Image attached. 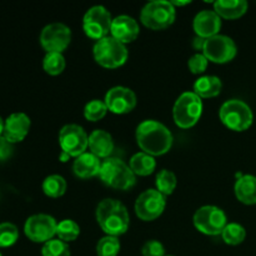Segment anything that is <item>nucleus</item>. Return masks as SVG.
Segmentation results:
<instances>
[{"mask_svg":"<svg viewBox=\"0 0 256 256\" xmlns=\"http://www.w3.org/2000/svg\"><path fill=\"white\" fill-rule=\"evenodd\" d=\"M172 132L156 120H144L136 128V142L140 149L152 156L164 155L172 149Z\"/></svg>","mask_w":256,"mask_h":256,"instance_id":"obj_1","label":"nucleus"},{"mask_svg":"<svg viewBox=\"0 0 256 256\" xmlns=\"http://www.w3.org/2000/svg\"><path fill=\"white\" fill-rule=\"evenodd\" d=\"M96 220L102 232L110 236H120L129 229L130 216L122 202L104 199L96 208Z\"/></svg>","mask_w":256,"mask_h":256,"instance_id":"obj_2","label":"nucleus"},{"mask_svg":"<svg viewBox=\"0 0 256 256\" xmlns=\"http://www.w3.org/2000/svg\"><path fill=\"white\" fill-rule=\"evenodd\" d=\"M99 176L105 185L116 190H129L136 182L129 165L116 158H109L102 162Z\"/></svg>","mask_w":256,"mask_h":256,"instance_id":"obj_3","label":"nucleus"},{"mask_svg":"<svg viewBox=\"0 0 256 256\" xmlns=\"http://www.w3.org/2000/svg\"><path fill=\"white\" fill-rule=\"evenodd\" d=\"M202 114V100L194 92H185L174 104L172 116L175 124L182 129L192 128Z\"/></svg>","mask_w":256,"mask_h":256,"instance_id":"obj_4","label":"nucleus"},{"mask_svg":"<svg viewBox=\"0 0 256 256\" xmlns=\"http://www.w3.org/2000/svg\"><path fill=\"white\" fill-rule=\"evenodd\" d=\"M92 54H94L95 62L102 68L116 69L125 64L129 52L122 42H118L112 36H106L95 42Z\"/></svg>","mask_w":256,"mask_h":256,"instance_id":"obj_5","label":"nucleus"},{"mask_svg":"<svg viewBox=\"0 0 256 256\" xmlns=\"http://www.w3.org/2000/svg\"><path fill=\"white\" fill-rule=\"evenodd\" d=\"M219 115L222 124L234 132H244L249 129L254 120V115L249 105L239 99L225 102L220 108Z\"/></svg>","mask_w":256,"mask_h":256,"instance_id":"obj_6","label":"nucleus"},{"mask_svg":"<svg viewBox=\"0 0 256 256\" xmlns=\"http://www.w3.org/2000/svg\"><path fill=\"white\" fill-rule=\"evenodd\" d=\"M176 10L166 0L150 2L142 8L140 20L146 28L152 30H162L169 28L175 22Z\"/></svg>","mask_w":256,"mask_h":256,"instance_id":"obj_7","label":"nucleus"},{"mask_svg":"<svg viewBox=\"0 0 256 256\" xmlns=\"http://www.w3.org/2000/svg\"><path fill=\"white\" fill-rule=\"evenodd\" d=\"M194 225L202 234L215 236L222 234L228 225L226 214L220 208L205 205L198 209L194 214Z\"/></svg>","mask_w":256,"mask_h":256,"instance_id":"obj_8","label":"nucleus"},{"mask_svg":"<svg viewBox=\"0 0 256 256\" xmlns=\"http://www.w3.org/2000/svg\"><path fill=\"white\" fill-rule=\"evenodd\" d=\"M112 14L106 8L102 5H95L90 8L82 19V29L89 38L95 40H102L108 36L112 30Z\"/></svg>","mask_w":256,"mask_h":256,"instance_id":"obj_9","label":"nucleus"},{"mask_svg":"<svg viewBox=\"0 0 256 256\" xmlns=\"http://www.w3.org/2000/svg\"><path fill=\"white\" fill-rule=\"evenodd\" d=\"M166 196L156 189L145 190L135 202V214L142 222H152L164 212Z\"/></svg>","mask_w":256,"mask_h":256,"instance_id":"obj_10","label":"nucleus"},{"mask_svg":"<svg viewBox=\"0 0 256 256\" xmlns=\"http://www.w3.org/2000/svg\"><path fill=\"white\" fill-rule=\"evenodd\" d=\"M59 144L62 152L70 156L78 158L84 154L89 146V136L80 125L68 124L60 130Z\"/></svg>","mask_w":256,"mask_h":256,"instance_id":"obj_11","label":"nucleus"},{"mask_svg":"<svg viewBox=\"0 0 256 256\" xmlns=\"http://www.w3.org/2000/svg\"><path fill=\"white\" fill-rule=\"evenodd\" d=\"M236 44L232 38L226 35H215V36L206 39L202 49V54L206 56L209 62L216 64H225L232 62L236 55Z\"/></svg>","mask_w":256,"mask_h":256,"instance_id":"obj_12","label":"nucleus"},{"mask_svg":"<svg viewBox=\"0 0 256 256\" xmlns=\"http://www.w3.org/2000/svg\"><path fill=\"white\" fill-rule=\"evenodd\" d=\"M58 222L50 215L36 214L28 218L24 225V232L34 242H48L56 235Z\"/></svg>","mask_w":256,"mask_h":256,"instance_id":"obj_13","label":"nucleus"},{"mask_svg":"<svg viewBox=\"0 0 256 256\" xmlns=\"http://www.w3.org/2000/svg\"><path fill=\"white\" fill-rule=\"evenodd\" d=\"M72 42V30L62 22L46 25L40 34V44L46 52L62 54Z\"/></svg>","mask_w":256,"mask_h":256,"instance_id":"obj_14","label":"nucleus"},{"mask_svg":"<svg viewBox=\"0 0 256 256\" xmlns=\"http://www.w3.org/2000/svg\"><path fill=\"white\" fill-rule=\"evenodd\" d=\"M105 104L114 114H128L136 106V95L129 88L114 86L105 95Z\"/></svg>","mask_w":256,"mask_h":256,"instance_id":"obj_15","label":"nucleus"},{"mask_svg":"<svg viewBox=\"0 0 256 256\" xmlns=\"http://www.w3.org/2000/svg\"><path fill=\"white\" fill-rule=\"evenodd\" d=\"M112 36L122 44L132 42L139 36L140 28L136 20L129 15H119L112 19Z\"/></svg>","mask_w":256,"mask_h":256,"instance_id":"obj_16","label":"nucleus"},{"mask_svg":"<svg viewBox=\"0 0 256 256\" xmlns=\"http://www.w3.org/2000/svg\"><path fill=\"white\" fill-rule=\"evenodd\" d=\"M196 36L209 39L219 34L222 28V18L214 10H202L198 12L192 22Z\"/></svg>","mask_w":256,"mask_h":256,"instance_id":"obj_17","label":"nucleus"},{"mask_svg":"<svg viewBox=\"0 0 256 256\" xmlns=\"http://www.w3.org/2000/svg\"><path fill=\"white\" fill-rule=\"evenodd\" d=\"M30 118L24 112H14L5 120L4 136L12 144L20 142L26 138L30 130Z\"/></svg>","mask_w":256,"mask_h":256,"instance_id":"obj_18","label":"nucleus"},{"mask_svg":"<svg viewBox=\"0 0 256 256\" xmlns=\"http://www.w3.org/2000/svg\"><path fill=\"white\" fill-rule=\"evenodd\" d=\"M102 162L92 152H84L75 159L72 172L80 179H90L99 175Z\"/></svg>","mask_w":256,"mask_h":256,"instance_id":"obj_19","label":"nucleus"},{"mask_svg":"<svg viewBox=\"0 0 256 256\" xmlns=\"http://www.w3.org/2000/svg\"><path fill=\"white\" fill-rule=\"evenodd\" d=\"M90 152L100 158H108L114 150V140L112 135L105 130H94L89 135Z\"/></svg>","mask_w":256,"mask_h":256,"instance_id":"obj_20","label":"nucleus"},{"mask_svg":"<svg viewBox=\"0 0 256 256\" xmlns=\"http://www.w3.org/2000/svg\"><path fill=\"white\" fill-rule=\"evenodd\" d=\"M235 195L242 204H256V176L242 175L235 182Z\"/></svg>","mask_w":256,"mask_h":256,"instance_id":"obj_21","label":"nucleus"},{"mask_svg":"<svg viewBox=\"0 0 256 256\" xmlns=\"http://www.w3.org/2000/svg\"><path fill=\"white\" fill-rule=\"evenodd\" d=\"M246 0H218L214 2V12L224 19H238L248 10Z\"/></svg>","mask_w":256,"mask_h":256,"instance_id":"obj_22","label":"nucleus"},{"mask_svg":"<svg viewBox=\"0 0 256 256\" xmlns=\"http://www.w3.org/2000/svg\"><path fill=\"white\" fill-rule=\"evenodd\" d=\"M222 80L214 75L202 76L194 82V92L200 98H215L222 92Z\"/></svg>","mask_w":256,"mask_h":256,"instance_id":"obj_23","label":"nucleus"},{"mask_svg":"<svg viewBox=\"0 0 256 256\" xmlns=\"http://www.w3.org/2000/svg\"><path fill=\"white\" fill-rule=\"evenodd\" d=\"M129 166L135 175L148 176V175L154 172L155 168H156V162H155L154 156L142 152L132 155V159H130Z\"/></svg>","mask_w":256,"mask_h":256,"instance_id":"obj_24","label":"nucleus"},{"mask_svg":"<svg viewBox=\"0 0 256 256\" xmlns=\"http://www.w3.org/2000/svg\"><path fill=\"white\" fill-rule=\"evenodd\" d=\"M42 192L49 198H60L66 192V182L60 175H49L42 182Z\"/></svg>","mask_w":256,"mask_h":256,"instance_id":"obj_25","label":"nucleus"},{"mask_svg":"<svg viewBox=\"0 0 256 256\" xmlns=\"http://www.w3.org/2000/svg\"><path fill=\"white\" fill-rule=\"evenodd\" d=\"M222 240L226 242L228 245H239L246 238V230L244 229V226L238 222H229V224L225 226V229L222 232Z\"/></svg>","mask_w":256,"mask_h":256,"instance_id":"obj_26","label":"nucleus"},{"mask_svg":"<svg viewBox=\"0 0 256 256\" xmlns=\"http://www.w3.org/2000/svg\"><path fill=\"white\" fill-rule=\"evenodd\" d=\"M155 184H156L158 192H162L165 196H168V195H172L174 192L175 188H176V176L170 170L162 169L156 175V182H155Z\"/></svg>","mask_w":256,"mask_h":256,"instance_id":"obj_27","label":"nucleus"},{"mask_svg":"<svg viewBox=\"0 0 256 256\" xmlns=\"http://www.w3.org/2000/svg\"><path fill=\"white\" fill-rule=\"evenodd\" d=\"M58 239L65 242H74L80 235V226L72 219H65L58 224L56 228Z\"/></svg>","mask_w":256,"mask_h":256,"instance_id":"obj_28","label":"nucleus"},{"mask_svg":"<svg viewBox=\"0 0 256 256\" xmlns=\"http://www.w3.org/2000/svg\"><path fill=\"white\" fill-rule=\"evenodd\" d=\"M42 68L49 75H59L65 69V58L60 52H46L42 60Z\"/></svg>","mask_w":256,"mask_h":256,"instance_id":"obj_29","label":"nucleus"},{"mask_svg":"<svg viewBox=\"0 0 256 256\" xmlns=\"http://www.w3.org/2000/svg\"><path fill=\"white\" fill-rule=\"evenodd\" d=\"M120 252V242L116 236L102 238L96 244L98 256H118Z\"/></svg>","mask_w":256,"mask_h":256,"instance_id":"obj_30","label":"nucleus"},{"mask_svg":"<svg viewBox=\"0 0 256 256\" xmlns=\"http://www.w3.org/2000/svg\"><path fill=\"white\" fill-rule=\"evenodd\" d=\"M108 106L105 102L94 99L88 102L84 108V116L89 122H99L106 115Z\"/></svg>","mask_w":256,"mask_h":256,"instance_id":"obj_31","label":"nucleus"},{"mask_svg":"<svg viewBox=\"0 0 256 256\" xmlns=\"http://www.w3.org/2000/svg\"><path fill=\"white\" fill-rule=\"evenodd\" d=\"M42 256H70V248L68 242L60 239H52L42 245Z\"/></svg>","mask_w":256,"mask_h":256,"instance_id":"obj_32","label":"nucleus"},{"mask_svg":"<svg viewBox=\"0 0 256 256\" xmlns=\"http://www.w3.org/2000/svg\"><path fill=\"white\" fill-rule=\"evenodd\" d=\"M19 239V230L12 222L0 224V248H10Z\"/></svg>","mask_w":256,"mask_h":256,"instance_id":"obj_33","label":"nucleus"},{"mask_svg":"<svg viewBox=\"0 0 256 256\" xmlns=\"http://www.w3.org/2000/svg\"><path fill=\"white\" fill-rule=\"evenodd\" d=\"M208 62H209V60L206 59V56L204 54L198 52L190 58L189 62H188V66L192 74H202L206 70Z\"/></svg>","mask_w":256,"mask_h":256,"instance_id":"obj_34","label":"nucleus"},{"mask_svg":"<svg viewBox=\"0 0 256 256\" xmlns=\"http://www.w3.org/2000/svg\"><path fill=\"white\" fill-rule=\"evenodd\" d=\"M142 256H165L164 245L158 240H149L142 248Z\"/></svg>","mask_w":256,"mask_h":256,"instance_id":"obj_35","label":"nucleus"},{"mask_svg":"<svg viewBox=\"0 0 256 256\" xmlns=\"http://www.w3.org/2000/svg\"><path fill=\"white\" fill-rule=\"evenodd\" d=\"M12 152H14V144H12L4 135L0 136V162H5L12 158Z\"/></svg>","mask_w":256,"mask_h":256,"instance_id":"obj_36","label":"nucleus"},{"mask_svg":"<svg viewBox=\"0 0 256 256\" xmlns=\"http://www.w3.org/2000/svg\"><path fill=\"white\" fill-rule=\"evenodd\" d=\"M205 42H206V39H204V38L196 36L192 40V46H194L195 50H202L204 49Z\"/></svg>","mask_w":256,"mask_h":256,"instance_id":"obj_37","label":"nucleus"},{"mask_svg":"<svg viewBox=\"0 0 256 256\" xmlns=\"http://www.w3.org/2000/svg\"><path fill=\"white\" fill-rule=\"evenodd\" d=\"M172 4V6H185V5L190 4V2H170Z\"/></svg>","mask_w":256,"mask_h":256,"instance_id":"obj_38","label":"nucleus"},{"mask_svg":"<svg viewBox=\"0 0 256 256\" xmlns=\"http://www.w3.org/2000/svg\"><path fill=\"white\" fill-rule=\"evenodd\" d=\"M4 126H5V122L2 120V118L0 116V136L4 135Z\"/></svg>","mask_w":256,"mask_h":256,"instance_id":"obj_39","label":"nucleus"},{"mask_svg":"<svg viewBox=\"0 0 256 256\" xmlns=\"http://www.w3.org/2000/svg\"><path fill=\"white\" fill-rule=\"evenodd\" d=\"M69 158H70V155H68V154H66V152H62V154H60L59 159H60V160H62V162H66V160H69Z\"/></svg>","mask_w":256,"mask_h":256,"instance_id":"obj_40","label":"nucleus"},{"mask_svg":"<svg viewBox=\"0 0 256 256\" xmlns=\"http://www.w3.org/2000/svg\"><path fill=\"white\" fill-rule=\"evenodd\" d=\"M0 256H2V252H0Z\"/></svg>","mask_w":256,"mask_h":256,"instance_id":"obj_41","label":"nucleus"},{"mask_svg":"<svg viewBox=\"0 0 256 256\" xmlns=\"http://www.w3.org/2000/svg\"><path fill=\"white\" fill-rule=\"evenodd\" d=\"M169 256H172V255H169Z\"/></svg>","mask_w":256,"mask_h":256,"instance_id":"obj_42","label":"nucleus"}]
</instances>
